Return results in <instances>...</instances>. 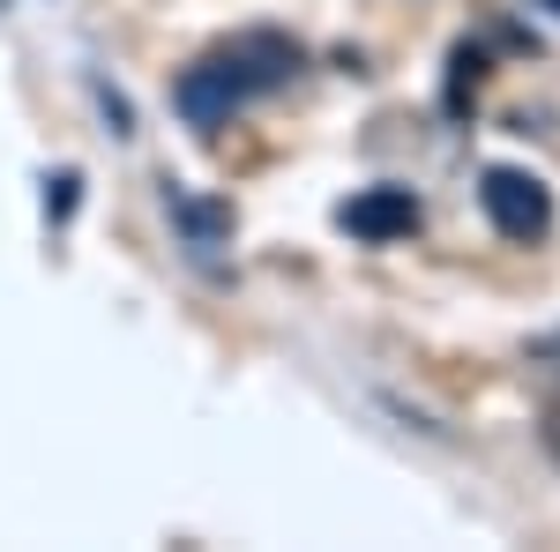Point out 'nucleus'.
Returning a JSON list of instances; mask_svg holds the SVG:
<instances>
[{
  "label": "nucleus",
  "mask_w": 560,
  "mask_h": 552,
  "mask_svg": "<svg viewBox=\"0 0 560 552\" xmlns=\"http://www.w3.org/2000/svg\"><path fill=\"white\" fill-rule=\"evenodd\" d=\"M478 202H486V216H493V232H501V239H538V232L553 224L546 187H538L530 172H516V165H493V172H486Z\"/></svg>",
  "instance_id": "obj_1"
},
{
  "label": "nucleus",
  "mask_w": 560,
  "mask_h": 552,
  "mask_svg": "<svg viewBox=\"0 0 560 552\" xmlns=\"http://www.w3.org/2000/svg\"><path fill=\"white\" fill-rule=\"evenodd\" d=\"M351 232H374V239H388V232H411L419 224V210L404 202V195H366V202H351L345 210Z\"/></svg>",
  "instance_id": "obj_2"
}]
</instances>
